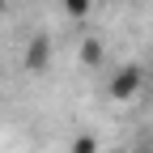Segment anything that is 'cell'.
Wrapping results in <instances>:
<instances>
[{"label": "cell", "instance_id": "277c9868", "mask_svg": "<svg viewBox=\"0 0 153 153\" xmlns=\"http://www.w3.org/2000/svg\"><path fill=\"white\" fill-rule=\"evenodd\" d=\"M72 153H98V136H94V132L72 136Z\"/></svg>", "mask_w": 153, "mask_h": 153}, {"label": "cell", "instance_id": "3957f363", "mask_svg": "<svg viewBox=\"0 0 153 153\" xmlns=\"http://www.w3.org/2000/svg\"><path fill=\"white\" fill-rule=\"evenodd\" d=\"M81 64L85 68H98L102 64V43H98V38H85V43H81Z\"/></svg>", "mask_w": 153, "mask_h": 153}, {"label": "cell", "instance_id": "7a4b0ae2", "mask_svg": "<svg viewBox=\"0 0 153 153\" xmlns=\"http://www.w3.org/2000/svg\"><path fill=\"white\" fill-rule=\"evenodd\" d=\"M22 68L26 72H47L51 68V38H43V34L30 38V43H26V55H22Z\"/></svg>", "mask_w": 153, "mask_h": 153}, {"label": "cell", "instance_id": "52a82bcc", "mask_svg": "<svg viewBox=\"0 0 153 153\" xmlns=\"http://www.w3.org/2000/svg\"><path fill=\"white\" fill-rule=\"evenodd\" d=\"M0 9H4V0H0Z\"/></svg>", "mask_w": 153, "mask_h": 153}, {"label": "cell", "instance_id": "8992f818", "mask_svg": "<svg viewBox=\"0 0 153 153\" xmlns=\"http://www.w3.org/2000/svg\"><path fill=\"white\" fill-rule=\"evenodd\" d=\"M132 153H153V145H140V149H132Z\"/></svg>", "mask_w": 153, "mask_h": 153}, {"label": "cell", "instance_id": "5b68a950", "mask_svg": "<svg viewBox=\"0 0 153 153\" xmlns=\"http://www.w3.org/2000/svg\"><path fill=\"white\" fill-rule=\"evenodd\" d=\"M60 4H64L68 17H76V22H81V17H89V0H60Z\"/></svg>", "mask_w": 153, "mask_h": 153}, {"label": "cell", "instance_id": "6da1fadb", "mask_svg": "<svg viewBox=\"0 0 153 153\" xmlns=\"http://www.w3.org/2000/svg\"><path fill=\"white\" fill-rule=\"evenodd\" d=\"M140 89H145V68L140 64H119L106 81L111 102H132V98H140Z\"/></svg>", "mask_w": 153, "mask_h": 153}]
</instances>
